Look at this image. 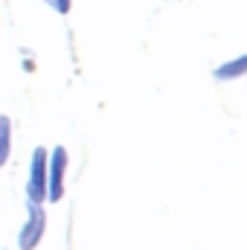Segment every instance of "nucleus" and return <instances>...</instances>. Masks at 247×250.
<instances>
[{"label": "nucleus", "instance_id": "nucleus-1", "mask_svg": "<svg viewBox=\"0 0 247 250\" xmlns=\"http://www.w3.org/2000/svg\"><path fill=\"white\" fill-rule=\"evenodd\" d=\"M29 204H41L47 198V151L44 148H35L32 154V172H29Z\"/></svg>", "mask_w": 247, "mask_h": 250}, {"label": "nucleus", "instance_id": "nucleus-2", "mask_svg": "<svg viewBox=\"0 0 247 250\" xmlns=\"http://www.w3.org/2000/svg\"><path fill=\"white\" fill-rule=\"evenodd\" d=\"M41 236H44V209H41V204H29V221L21 230L18 245H21V250H32L38 248Z\"/></svg>", "mask_w": 247, "mask_h": 250}, {"label": "nucleus", "instance_id": "nucleus-3", "mask_svg": "<svg viewBox=\"0 0 247 250\" xmlns=\"http://www.w3.org/2000/svg\"><path fill=\"white\" fill-rule=\"evenodd\" d=\"M50 192H47V198L50 201H62V195H64V166H67V151H64L62 146L59 148H53V160H50Z\"/></svg>", "mask_w": 247, "mask_h": 250}, {"label": "nucleus", "instance_id": "nucleus-4", "mask_svg": "<svg viewBox=\"0 0 247 250\" xmlns=\"http://www.w3.org/2000/svg\"><path fill=\"white\" fill-rule=\"evenodd\" d=\"M245 70H247V56H239L236 62L221 64L215 70V79H239V76H245Z\"/></svg>", "mask_w": 247, "mask_h": 250}, {"label": "nucleus", "instance_id": "nucleus-5", "mask_svg": "<svg viewBox=\"0 0 247 250\" xmlns=\"http://www.w3.org/2000/svg\"><path fill=\"white\" fill-rule=\"evenodd\" d=\"M9 146H12V125L6 117H0V166L9 160Z\"/></svg>", "mask_w": 247, "mask_h": 250}, {"label": "nucleus", "instance_id": "nucleus-6", "mask_svg": "<svg viewBox=\"0 0 247 250\" xmlns=\"http://www.w3.org/2000/svg\"><path fill=\"white\" fill-rule=\"evenodd\" d=\"M44 3H47L50 9H56L59 15H67V12H70V0H44Z\"/></svg>", "mask_w": 247, "mask_h": 250}]
</instances>
